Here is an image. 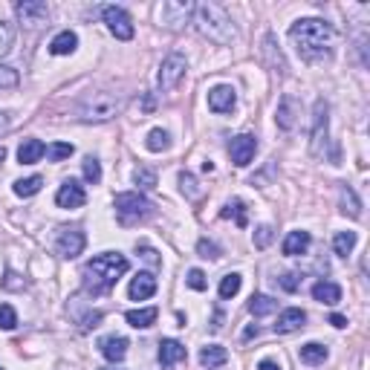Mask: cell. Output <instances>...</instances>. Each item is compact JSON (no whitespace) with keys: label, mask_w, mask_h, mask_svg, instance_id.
Segmentation results:
<instances>
[{"label":"cell","mask_w":370,"mask_h":370,"mask_svg":"<svg viewBox=\"0 0 370 370\" xmlns=\"http://www.w3.org/2000/svg\"><path fill=\"white\" fill-rule=\"evenodd\" d=\"M289 38H293L298 56L304 61H321L330 58V52H333L336 32L321 18H301L289 26Z\"/></svg>","instance_id":"1"},{"label":"cell","mask_w":370,"mask_h":370,"mask_svg":"<svg viewBox=\"0 0 370 370\" xmlns=\"http://www.w3.org/2000/svg\"><path fill=\"white\" fill-rule=\"evenodd\" d=\"M127 269H130V263H127L125 255H119V252H101V255H96L92 260H87L84 269H82L84 293H90V295L110 293V289L116 286V281Z\"/></svg>","instance_id":"2"},{"label":"cell","mask_w":370,"mask_h":370,"mask_svg":"<svg viewBox=\"0 0 370 370\" xmlns=\"http://www.w3.org/2000/svg\"><path fill=\"white\" fill-rule=\"evenodd\" d=\"M194 15H197V29H200V35H206L208 41H214L220 47H226L234 41V23L229 18V12L223 9L220 3H200L194 6Z\"/></svg>","instance_id":"3"},{"label":"cell","mask_w":370,"mask_h":370,"mask_svg":"<svg viewBox=\"0 0 370 370\" xmlns=\"http://www.w3.org/2000/svg\"><path fill=\"white\" fill-rule=\"evenodd\" d=\"M125 110V99L116 96V92L108 90H99V92H90L78 101L75 108V119L84 125H101V122H110L119 113Z\"/></svg>","instance_id":"4"},{"label":"cell","mask_w":370,"mask_h":370,"mask_svg":"<svg viewBox=\"0 0 370 370\" xmlns=\"http://www.w3.org/2000/svg\"><path fill=\"white\" fill-rule=\"evenodd\" d=\"M116 214L125 226H130V223L148 220L153 214V206L139 191H125V194H116Z\"/></svg>","instance_id":"5"},{"label":"cell","mask_w":370,"mask_h":370,"mask_svg":"<svg viewBox=\"0 0 370 370\" xmlns=\"http://www.w3.org/2000/svg\"><path fill=\"white\" fill-rule=\"evenodd\" d=\"M330 148V104L324 99L315 101V110H312V134H310V151L312 156H321Z\"/></svg>","instance_id":"6"},{"label":"cell","mask_w":370,"mask_h":370,"mask_svg":"<svg viewBox=\"0 0 370 370\" xmlns=\"http://www.w3.org/2000/svg\"><path fill=\"white\" fill-rule=\"evenodd\" d=\"M194 15V3L191 0H168L160 6V23L165 29H182L185 23Z\"/></svg>","instance_id":"7"},{"label":"cell","mask_w":370,"mask_h":370,"mask_svg":"<svg viewBox=\"0 0 370 370\" xmlns=\"http://www.w3.org/2000/svg\"><path fill=\"white\" fill-rule=\"evenodd\" d=\"M185 70H188L185 58L180 56V52H171V56L162 61V67H160V90H162V92L177 90L180 82L185 78Z\"/></svg>","instance_id":"8"},{"label":"cell","mask_w":370,"mask_h":370,"mask_svg":"<svg viewBox=\"0 0 370 370\" xmlns=\"http://www.w3.org/2000/svg\"><path fill=\"white\" fill-rule=\"evenodd\" d=\"M15 15L21 21V26L26 29H38V26H44L49 21V6L44 0H23V3L15 6Z\"/></svg>","instance_id":"9"},{"label":"cell","mask_w":370,"mask_h":370,"mask_svg":"<svg viewBox=\"0 0 370 370\" xmlns=\"http://www.w3.org/2000/svg\"><path fill=\"white\" fill-rule=\"evenodd\" d=\"M101 18H104L108 29L119 38V41H130V38H134V23H130V15L122 6H104Z\"/></svg>","instance_id":"10"},{"label":"cell","mask_w":370,"mask_h":370,"mask_svg":"<svg viewBox=\"0 0 370 370\" xmlns=\"http://www.w3.org/2000/svg\"><path fill=\"white\" fill-rule=\"evenodd\" d=\"M84 246H87V237H84V232L82 229H61L58 232V241H56V249H58V255L64 258V260H73V258H78L84 252Z\"/></svg>","instance_id":"11"},{"label":"cell","mask_w":370,"mask_h":370,"mask_svg":"<svg viewBox=\"0 0 370 370\" xmlns=\"http://www.w3.org/2000/svg\"><path fill=\"white\" fill-rule=\"evenodd\" d=\"M255 151H258V139L252 134H241V136H234L232 145H229V153H232V162L237 168H243L255 160Z\"/></svg>","instance_id":"12"},{"label":"cell","mask_w":370,"mask_h":370,"mask_svg":"<svg viewBox=\"0 0 370 370\" xmlns=\"http://www.w3.org/2000/svg\"><path fill=\"white\" fill-rule=\"evenodd\" d=\"M56 203L61 208H82L87 203V191H84V185L78 182V180H64L61 182V188L56 194Z\"/></svg>","instance_id":"13"},{"label":"cell","mask_w":370,"mask_h":370,"mask_svg":"<svg viewBox=\"0 0 370 370\" xmlns=\"http://www.w3.org/2000/svg\"><path fill=\"white\" fill-rule=\"evenodd\" d=\"M237 104V92L232 84H217L208 90V108L214 113H232Z\"/></svg>","instance_id":"14"},{"label":"cell","mask_w":370,"mask_h":370,"mask_svg":"<svg viewBox=\"0 0 370 370\" xmlns=\"http://www.w3.org/2000/svg\"><path fill=\"white\" fill-rule=\"evenodd\" d=\"M298 116H301V101L295 96H284L281 101H278L275 122H278V127H281V130H295Z\"/></svg>","instance_id":"15"},{"label":"cell","mask_w":370,"mask_h":370,"mask_svg":"<svg viewBox=\"0 0 370 370\" xmlns=\"http://www.w3.org/2000/svg\"><path fill=\"white\" fill-rule=\"evenodd\" d=\"M153 293H156V278L151 272H139L127 286L130 301H148Z\"/></svg>","instance_id":"16"},{"label":"cell","mask_w":370,"mask_h":370,"mask_svg":"<svg viewBox=\"0 0 370 370\" xmlns=\"http://www.w3.org/2000/svg\"><path fill=\"white\" fill-rule=\"evenodd\" d=\"M99 350H101V356H104V359H108V362H122L125 359V356H127V338L125 336H104L101 341H99Z\"/></svg>","instance_id":"17"},{"label":"cell","mask_w":370,"mask_h":370,"mask_svg":"<svg viewBox=\"0 0 370 370\" xmlns=\"http://www.w3.org/2000/svg\"><path fill=\"white\" fill-rule=\"evenodd\" d=\"M304 321H307V312L298 310V307H289V310H284L281 315H278L275 333H295V330L304 327Z\"/></svg>","instance_id":"18"},{"label":"cell","mask_w":370,"mask_h":370,"mask_svg":"<svg viewBox=\"0 0 370 370\" xmlns=\"http://www.w3.org/2000/svg\"><path fill=\"white\" fill-rule=\"evenodd\" d=\"M44 153H47V145L41 139H26L18 148V162L21 165H35V162H41Z\"/></svg>","instance_id":"19"},{"label":"cell","mask_w":370,"mask_h":370,"mask_svg":"<svg viewBox=\"0 0 370 370\" xmlns=\"http://www.w3.org/2000/svg\"><path fill=\"white\" fill-rule=\"evenodd\" d=\"M310 243H312V237H310V232H289L286 234V241H284V255H289V258H295V255H304L310 249Z\"/></svg>","instance_id":"20"},{"label":"cell","mask_w":370,"mask_h":370,"mask_svg":"<svg viewBox=\"0 0 370 370\" xmlns=\"http://www.w3.org/2000/svg\"><path fill=\"white\" fill-rule=\"evenodd\" d=\"M312 298L327 304V307H336V304L341 301V286L333 284V281H319L312 286Z\"/></svg>","instance_id":"21"},{"label":"cell","mask_w":370,"mask_h":370,"mask_svg":"<svg viewBox=\"0 0 370 370\" xmlns=\"http://www.w3.org/2000/svg\"><path fill=\"white\" fill-rule=\"evenodd\" d=\"M75 47H78V35L70 32V29L58 32V35L49 41V52H52V56H73Z\"/></svg>","instance_id":"22"},{"label":"cell","mask_w":370,"mask_h":370,"mask_svg":"<svg viewBox=\"0 0 370 370\" xmlns=\"http://www.w3.org/2000/svg\"><path fill=\"white\" fill-rule=\"evenodd\" d=\"M182 359H185V345H180V341H174V338H165L160 345V365L162 367H171Z\"/></svg>","instance_id":"23"},{"label":"cell","mask_w":370,"mask_h":370,"mask_svg":"<svg viewBox=\"0 0 370 370\" xmlns=\"http://www.w3.org/2000/svg\"><path fill=\"white\" fill-rule=\"evenodd\" d=\"M127 324L130 327H136V330H148V327H153L156 324V319H160V310L156 307H145V310H130L127 315Z\"/></svg>","instance_id":"24"},{"label":"cell","mask_w":370,"mask_h":370,"mask_svg":"<svg viewBox=\"0 0 370 370\" xmlns=\"http://www.w3.org/2000/svg\"><path fill=\"white\" fill-rule=\"evenodd\" d=\"M298 356H301V362L304 365H310V367H319V365H324L327 362V347L324 345H319V341H310V345H304L301 350H298Z\"/></svg>","instance_id":"25"},{"label":"cell","mask_w":370,"mask_h":370,"mask_svg":"<svg viewBox=\"0 0 370 370\" xmlns=\"http://www.w3.org/2000/svg\"><path fill=\"white\" fill-rule=\"evenodd\" d=\"M200 362H203L206 367H220V365L229 362V350L220 347V345H208V347L200 350Z\"/></svg>","instance_id":"26"},{"label":"cell","mask_w":370,"mask_h":370,"mask_svg":"<svg viewBox=\"0 0 370 370\" xmlns=\"http://www.w3.org/2000/svg\"><path fill=\"white\" fill-rule=\"evenodd\" d=\"M338 208H341V214H350L353 220L362 217V203H359V197H356V191L350 188V185H345V188H341V203H338Z\"/></svg>","instance_id":"27"},{"label":"cell","mask_w":370,"mask_h":370,"mask_svg":"<svg viewBox=\"0 0 370 370\" xmlns=\"http://www.w3.org/2000/svg\"><path fill=\"white\" fill-rule=\"evenodd\" d=\"M278 307V301L269 298V295H252L249 298V312L255 315V319H263V315H272Z\"/></svg>","instance_id":"28"},{"label":"cell","mask_w":370,"mask_h":370,"mask_svg":"<svg viewBox=\"0 0 370 370\" xmlns=\"http://www.w3.org/2000/svg\"><path fill=\"white\" fill-rule=\"evenodd\" d=\"M148 151H153V153H162V151H168L171 148V136H168V130H162V127H153L151 134H148Z\"/></svg>","instance_id":"29"},{"label":"cell","mask_w":370,"mask_h":370,"mask_svg":"<svg viewBox=\"0 0 370 370\" xmlns=\"http://www.w3.org/2000/svg\"><path fill=\"white\" fill-rule=\"evenodd\" d=\"M220 217H234V223H237V226H241V229H243L246 223H249V217H246V206H243L241 200H232V203L223 206Z\"/></svg>","instance_id":"30"},{"label":"cell","mask_w":370,"mask_h":370,"mask_svg":"<svg viewBox=\"0 0 370 370\" xmlns=\"http://www.w3.org/2000/svg\"><path fill=\"white\" fill-rule=\"evenodd\" d=\"M353 246H356V232H338L333 237V249H336V255H341V258H347L353 252Z\"/></svg>","instance_id":"31"},{"label":"cell","mask_w":370,"mask_h":370,"mask_svg":"<svg viewBox=\"0 0 370 370\" xmlns=\"http://www.w3.org/2000/svg\"><path fill=\"white\" fill-rule=\"evenodd\" d=\"M41 185H44V180H41V177H26V180H18V182H15V194L26 200V197H35L38 191H41Z\"/></svg>","instance_id":"32"},{"label":"cell","mask_w":370,"mask_h":370,"mask_svg":"<svg viewBox=\"0 0 370 370\" xmlns=\"http://www.w3.org/2000/svg\"><path fill=\"white\" fill-rule=\"evenodd\" d=\"M180 188H182V194L188 197V200H200V197H203V188L197 185L194 174H188V171H182V174H180Z\"/></svg>","instance_id":"33"},{"label":"cell","mask_w":370,"mask_h":370,"mask_svg":"<svg viewBox=\"0 0 370 370\" xmlns=\"http://www.w3.org/2000/svg\"><path fill=\"white\" fill-rule=\"evenodd\" d=\"M241 284H243V278L241 275H237V272H232V275H226V278H223V281H220V298H234L237 293H241Z\"/></svg>","instance_id":"34"},{"label":"cell","mask_w":370,"mask_h":370,"mask_svg":"<svg viewBox=\"0 0 370 370\" xmlns=\"http://www.w3.org/2000/svg\"><path fill=\"white\" fill-rule=\"evenodd\" d=\"M134 182L139 185L142 191H151V188H156V174L151 168H145V165H139L136 171H134Z\"/></svg>","instance_id":"35"},{"label":"cell","mask_w":370,"mask_h":370,"mask_svg":"<svg viewBox=\"0 0 370 370\" xmlns=\"http://www.w3.org/2000/svg\"><path fill=\"white\" fill-rule=\"evenodd\" d=\"M73 151L75 148H73L70 142H56V145H49V148H47V156H49L52 162H61V160H70Z\"/></svg>","instance_id":"36"},{"label":"cell","mask_w":370,"mask_h":370,"mask_svg":"<svg viewBox=\"0 0 370 370\" xmlns=\"http://www.w3.org/2000/svg\"><path fill=\"white\" fill-rule=\"evenodd\" d=\"M21 84V75L15 67H6V64H0V90H15Z\"/></svg>","instance_id":"37"},{"label":"cell","mask_w":370,"mask_h":370,"mask_svg":"<svg viewBox=\"0 0 370 370\" xmlns=\"http://www.w3.org/2000/svg\"><path fill=\"white\" fill-rule=\"evenodd\" d=\"M84 180L92 182V185L101 182V165H99L96 156H87V160H84Z\"/></svg>","instance_id":"38"},{"label":"cell","mask_w":370,"mask_h":370,"mask_svg":"<svg viewBox=\"0 0 370 370\" xmlns=\"http://www.w3.org/2000/svg\"><path fill=\"white\" fill-rule=\"evenodd\" d=\"M18 327V312L9 304H0V330H15Z\"/></svg>","instance_id":"39"},{"label":"cell","mask_w":370,"mask_h":370,"mask_svg":"<svg viewBox=\"0 0 370 370\" xmlns=\"http://www.w3.org/2000/svg\"><path fill=\"white\" fill-rule=\"evenodd\" d=\"M197 255L206 258V260H217L220 258V246L214 241H206V237H203V241L197 243Z\"/></svg>","instance_id":"40"},{"label":"cell","mask_w":370,"mask_h":370,"mask_svg":"<svg viewBox=\"0 0 370 370\" xmlns=\"http://www.w3.org/2000/svg\"><path fill=\"white\" fill-rule=\"evenodd\" d=\"M12 41H15V32H12V26L0 21V56H6L12 49Z\"/></svg>","instance_id":"41"},{"label":"cell","mask_w":370,"mask_h":370,"mask_svg":"<svg viewBox=\"0 0 370 370\" xmlns=\"http://www.w3.org/2000/svg\"><path fill=\"white\" fill-rule=\"evenodd\" d=\"M185 284H188L191 289H197V293H203V289L208 286V281H206V275H203L200 269H191V272H188V278H185Z\"/></svg>","instance_id":"42"},{"label":"cell","mask_w":370,"mask_h":370,"mask_svg":"<svg viewBox=\"0 0 370 370\" xmlns=\"http://www.w3.org/2000/svg\"><path fill=\"white\" fill-rule=\"evenodd\" d=\"M272 243V226H258L255 232V246L258 249H267Z\"/></svg>","instance_id":"43"},{"label":"cell","mask_w":370,"mask_h":370,"mask_svg":"<svg viewBox=\"0 0 370 370\" xmlns=\"http://www.w3.org/2000/svg\"><path fill=\"white\" fill-rule=\"evenodd\" d=\"M281 286L286 289V293H295V289H298V278H295L293 272H286V275L281 278Z\"/></svg>","instance_id":"44"},{"label":"cell","mask_w":370,"mask_h":370,"mask_svg":"<svg viewBox=\"0 0 370 370\" xmlns=\"http://www.w3.org/2000/svg\"><path fill=\"white\" fill-rule=\"evenodd\" d=\"M142 258H145V260H148V263H151V267H160V258H156V252H153V249H151V246H142Z\"/></svg>","instance_id":"45"},{"label":"cell","mask_w":370,"mask_h":370,"mask_svg":"<svg viewBox=\"0 0 370 370\" xmlns=\"http://www.w3.org/2000/svg\"><path fill=\"white\" fill-rule=\"evenodd\" d=\"M9 127H12V116L0 110V136H3V134H9Z\"/></svg>","instance_id":"46"},{"label":"cell","mask_w":370,"mask_h":370,"mask_svg":"<svg viewBox=\"0 0 370 370\" xmlns=\"http://www.w3.org/2000/svg\"><path fill=\"white\" fill-rule=\"evenodd\" d=\"M99 321H101V312L96 310V312H90L87 319H84V330H90V327H99Z\"/></svg>","instance_id":"47"},{"label":"cell","mask_w":370,"mask_h":370,"mask_svg":"<svg viewBox=\"0 0 370 370\" xmlns=\"http://www.w3.org/2000/svg\"><path fill=\"white\" fill-rule=\"evenodd\" d=\"M330 324H333L336 330H345L347 327V319H345V315H338V312H333V315H330Z\"/></svg>","instance_id":"48"},{"label":"cell","mask_w":370,"mask_h":370,"mask_svg":"<svg viewBox=\"0 0 370 370\" xmlns=\"http://www.w3.org/2000/svg\"><path fill=\"white\" fill-rule=\"evenodd\" d=\"M258 370H281V365H278L275 359H263V362L258 365Z\"/></svg>","instance_id":"49"},{"label":"cell","mask_w":370,"mask_h":370,"mask_svg":"<svg viewBox=\"0 0 370 370\" xmlns=\"http://www.w3.org/2000/svg\"><path fill=\"white\" fill-rule=\"evenodd\" d=\"M252 336H258V327L252 324V327H246V333H243V338H252Z\"/></svg>","instance_id":"50"},{"label":"cell","mask_w":370,"mask_h":370,"mask_svg":"<svg viewBox=\"0 0 370 370\" xmlns=\"http://www.w3.org/2000/svg\"><path fill=\"white\" fill-rule=\"evenodd\" d=\"M6 160V148H3V145H0V162H3Z\"/></svg>","instance_id":"51"},{"label":"cell","mask_w":370,"mask_h":370,"mask_svg":"<svg viewBox=\"0 0 370 370\" xmlns=\"http://www.w3.org/2000/svg\"><path fill=\"white\" fill-rule=\"evenodd\" d=\"M101 370H110V367H101Z\"/></svg>","instance_id":"52"},{"label":"cell","mask_w":370,"mask_h":370,"mask_svg":"<svg viewBox=\"0 0 370 370\" xmlns=\"http://www.w3.org/2000/svg\"><path fill=\"white\" fill-rule=\"evenodd\" d=\"M0 370H3V367H0Z\"/></svg>","instance_id":"53"}]
</instances>
